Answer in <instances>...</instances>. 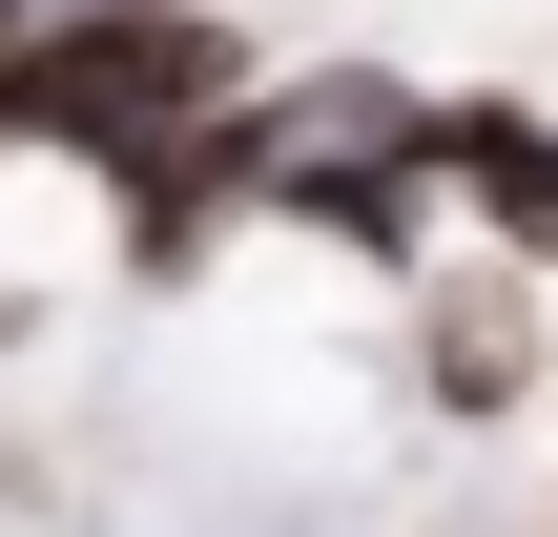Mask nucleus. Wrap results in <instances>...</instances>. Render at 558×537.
I'll use <instances>...</instances> for the list:
<instances>
[{"instance_id":"obj_1","label":"nucleus","mask_w":558,"mask_h":537,"mask_svg":"<svg viewBox=\"0 0 558 537\" xmlns=\"http://www.w3.org/2000/svg\"><path fill=\"white\" fill-rule=\"evenodd\" d=\"M393 290H414V393H435V414H518V393L558 373V352H538V290H558V269H518V248L456 228V248L393 269Z\"/></svg>"},{"instance_id":"obj_2","label":"nucleus","mask_w":558,"mask_h":537,"mask_svg":"<svg viewBox=\"0 0 558 537\" xmlns=\"http://www.w3.org/2000/svg\"><path fill=\"white\" fill-rule=\"evenodd\" d=\"M414 145H435V207H456L476 248L558 269V103H518V83H456V103H414Z\"/></svg>"}]
</instances>
